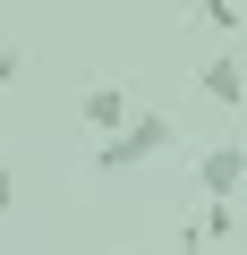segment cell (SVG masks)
<instances>
[{"instance_id":"cell-1","label":"cell","mask_w":247,"mask_h":255,"mask_svg":"<svg viewBox=\"0 0 247 255\" xmlns=\"http://www.w3.org/2000/svg\"><path fill=\"white\" fill-rule=\"evenodd\" d=\"M171 145H179V128H171L162 111H137L119 136H102L94 170H102V179H119V170H137V162H154V153H171Z\"/></svg>"},{"instance_id":"cell-2","label":"cell","mask_w":247,"mask_h":255,"mask_svg":"<svg viewBox=\"0 0 247 255\" xmlns=\"http://www.w3.org/2000/svg\"><path fill=\"white\" fill-rule=\"evenodd\" d=\"M77 119L94 128V136H119V128L137 119V111H128V85H119V77H94V85L77 94Z\"/></svg>"},{"instance_id":"cell-3","label":"cell","mask_w":247,"mask_h":255,"mask_svg":"<svg viewBox=\"0 0 247 255\" xmlns=\"http://www.w3.org/2000/svg\"><path fill=\"white\" fill-rule=\"evenodd\" d=\"M239 179H247V145H205V153H196V187H205V204H230Z\"/></svg>"},{"instance_id":"cell-4","label":"cell","mask_w":247,"mask_h":255,"mask_svg":"<svg viewBox=\"0 0 247 255\" xmlns=\"http://www.w3.org/2000/svg\"><path fill=\"white\" fill-rule=\"evenodd\" d=\"M196 85H205L222 111H239V102H247V60H239V51H222V60H205V68H196Z\"/></svg>"},{"instance_id":"cell-5","label":"cell","mask_w":247,"mask_h":255,"mask_svg":"<svg viewBox=\"0 0 247 255\" xmlns=\"http://www.w3.org/2000/svg\"><path fill=\"white\" fill-rule=\"evenodd\" d=\"M196 17L213 34H247V9H239V0H196Z\"/></svg>"},{"instance_id":"cell-6","label":"cell","mask_w":247,"mask_h":255,"mask_svg":"<svg viewBox=\"0 0 247 255\" xmlns=\"http://www.w3.org/2000/svg\"><path fill=\"white\" fill-rule=\"evenodd\" d=\"M196 230H205V238H230V230H239V213H230V204H205V221H196Z\"/></svg>"},{"instance_id":"cell-7","label":"cell","mask_w":247,"mask_h":255,"mask_svg":"<svg viewBox=\"0 0 247 255\" xmlns=\"http://www.w3.org/2000/svg\"><path fill=\"white\" fill-rule=\"evenodd\" d=\"M17 68H26V60H17V43H0V85H17Z\"/></svg>"},{"instance_id":"cell-8","label":"cell","mask_w":247,"mask_h":255,"mask_svg":"<svg viewBox=\"0 0 247 255\" xmlns=\"http://www.w3.org/2000/svg\"><path fill=\"white\" fill-rule=\"evenodd\" d=\"M9 204H17V170L0 162V213H9Z\"/></svg>"},{"instance_id":"cell-9","label":"cell","mask_w":247,"mask_h":255,"mask_svg":"<svg viewBox=\"0 0 247 255\" xmlns=\"http://www.w3.org/2000/svg\"><path fill=\"white\" fill-rule=\"evenodd\" d=\"M239 60H247V34H239Z\"/></svg>"}]
</instances>
